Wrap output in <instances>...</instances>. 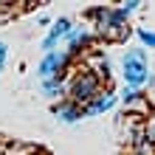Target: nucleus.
<instances>
[{"instance_id": "4468645a", "label": "nucleus", "mask_w": 155, "mask_h": 155, "mask_svg": "<svg viewBox=\"0 0 155 155\" xmlns=\"http://www.w3.org/2000/svg\"><path fill=\"white\" fill-rule=\"evenodd\" d=\"M6 59H8V45H6V42H0V71L6 68Z\"/></svg>"}, {"instance_id": "2eb2a0df", "label": "nucleus", "mask_w": 155, "mask_h": 155, "mask_svg": "<svg viewBox=\"0 0 155 155\" xmlns=\"http://www.w3.org/2000/svg\"><path fill=\"white\" fill-rule=\"evenodd\" d=\"M0 155H3V147H0Z\"/></svg>"}, {"instance_id": "dca6fc26", "label": "nucleus", "mask_w": 155, "mask_h": 155, "mask_svg": "<svg viewBox=\"0 0 155 155\" xmlns=\"http://www.w3.org/2000/svg\"><path fill=\"white\" fill-rule=\"evenodd\" d=\"M133 155H138V152H133Z\"/></svg>"}, {"instance_id": "f257e3e1", "label": "nucleus", "mask_w": 155, "mask_h": 155, "mask_svg": "<svg viewBox=\"0 0 155 155\" xmlns=\"http://www.w3.org/2000/svg\"><path fill=\"white\" fill-rule=\"evenodd\" d=\"M87 17H93V20H96L99 37H104V40H110V42H121V40L130 37L127 17L118 12V8H104V6H99V8H90Z\"/></svg>"}, {"instance_id": "f8f14e48", "label": "nucleus", "mask_w": 155, "mask_h": 155, "mask_svg": "<svg viewBox=\"0 0 155 155\" xmlns=\"http://www.w3.org/2000/svg\"><path fill=\"white\" fill-rule=\"evenodd\" d=\"M138 37L144 45H150V48H155V31H147V28H138Z\"/></svg>"}, {"instance_id": "f03ea898", "label": "nucleus", "mask_w": 155, "mask_h": 155, "mask_svg": "<svg viewBox=\"0 0 155 155\" xmlns=\"http://www.w3.org/2000/svg\"><path fill=\"white\" fill-rule=\"evenodd\" d=\"M124 82L130 90H141L144 85H152V74L147 68V51H127L124 54Z\"/></svg>"}, {"instance_id": "423d86ee", "label": "nucleus", "mask_w": 155, "mask_h": 155, "mask_svg": "<svg viewBox=\"0 0 155 155\" xmlns=\"http://www.w3.org/2000/svg\"><path fill=\"white\" fill-rule=\"evenodd\" d=\"M90 31L87 28H71V34H68V57H76V54H82L85 48H90Z\"/></svg>"}, {"instance_id": "ddd939ff", "label": "nucleus", "mask_w": 155, "mask_h": 155, "mask_svg": "<svg viewBox=\"0 0 155 155\" xmlns=\"http://www.w3.org/2000/svg\"><path fill=\"white\" fill-rule=\"evenodd\" d=\"M138 6H141L138 0H130V3H121V8H118V12H121V14L127 17V14H133V12H135V8H138Z\"/></svg>"}, {"instance_id": "0eeeda50", "label": "nucleus", "mask_w": 155, "mask_h": 155, "mask_svg": "<svg viewBox=\"0 0 155 155\" xmlns=\"http://www.w3.org/2000/svg\"><path fill=\"white\" fill-rule=\"evenodd\" d=\"M85 65H87V74H93L99 82L110 76V62H107V57H104V54H99V51L96 54H87Z\"/></svg>"}, {"instance_id": "39448f33", "label": "nucleus", "mask_w": 155, "mask_h": 155, "mask_svg": "<svg viewBox=\"0 0 155 155\" xmlns=\"http://www.w3.org/2000/svg\"><path fill=\"white\" fill-rule=\"evenodd\" d=\"M124 107H127V113H130L133 118H147L150 110H152L150 96L141 93V90H127L124 93Z\"/></svg>"}, {"instance_id": "6e6552de", "label": "nucleus", "mask_w": 155, "mask_h": 155, "mask_svg": "<svg viewBox=\"0 0 155 155\" xmlns=\"http://www.w3.org/2000/svg\"><path fill=\"white\" fill-rule=\"evenodd\" d=\"M113 104H116V93H113V90H104V93H99L90 104H85V107H82V113H85V116H96V113L110 110Z\"/></svg>"}, {"instance_id": "1a4fd4ad", "label": "nucleus", "mask_w": 155, "mask_h": 155, "mask_svg": "<svg viewBox=\"0 0 155 155\" xmlns=\"http://www.w3.org/2000/svg\"><path fill=\"white\" fill-rule=\"evenodd\" d=\"M68 34H71V20H68V17H59V20L54 23L51 34H48V37H45L42 48H45V51H54V45L59 42V37H68Z\"/></svg>"}, {"instance_id": "9d476101", "label": "nucleus", "mask_w": 155, "mask_h": 155, "mask_svg": "<svg viewBox=\"0 0 155 155\" xmlns=\"http://www.w3.org/2000/svg\"><path fill=\"white\" fill-rule=\"evenodd\" d=\"M57 116L62 118V121H79L85 113H82V107H79V104H74L71 99H65V102H59V104H57Z\"/></svg>"}, {"instance_id": "9b49d317", "label": "nucleus", "mask_w": 155, "mask_h": 155, "mask_svg": "<svg viewBox=\"0 0 155 155\" xmlns=\"http://www.w3.org/2000/svg\"><path fill=\"white\" fill-rule=\"evenodd\" d=\"M42 90H45V96L57 99L65 93V85H62V79H51V82H42Z\"/></svg>"}, {"instance_id": "7ed1b4c3", "label": "nucleus", "mask_w": 155, "mask_h": 155, "mask_svg": "<svg viewBox=\"0 0 155 155\" xmlns=\"http://www.w3.org/2000/svg\"><path fill=\"white\" fill-rule=\"evenodd\" d=\"M99 93H102V82H99L93 74H87V71L76 74L74 79H71V85H68V99L74 104H79V107L90 104Z\"/></svg>"}, {"instance_id": "20e7f679", "label": "nucleus", "mask_w": 155, "mask_h": 155, "mask_svg": "<svg viewBox=\"0 0 155 155\" xmlns=\"http://www.w3.org/2000/svg\"><path fill=\"white\" fill-rule=\"evenodd\" d=\"M68 68V54L65 51H48L45 59L40 62V79L51 82V79H62Z\"/></svg>"}]
</instances>
